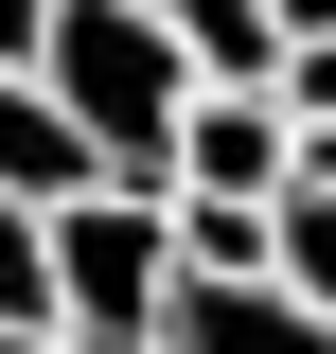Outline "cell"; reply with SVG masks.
I'll use <instances>...</instances> for the list:
<instances>
[{
  "instance_id": "obj_1",
  "label": "cell",
  "mask_w": 336,
  "mask_h": 354,
  "mask_svg": "<svg viewBox=\"0 0 336 354\" xmlns=\"http://www.w3.org/2000/svg\"><path fill=\"white\" fill-rule=\"evenodd\" d=\"M36 88L88 124V160H106V177H142V195L177 177V124H195V53H177V18H160V0H53Z\"/></svg>"
},
{
  "instance_id": "obj_2",
  "label": "cell",
  "mask_w": 336,
  "mask_h": 354,
  "mask_svg": "<svg viewBox=\"0 0 336 354\" xmlns=\"http://www.w3.org/2000/svg\"><path fill=\"white\" fill-rule=\"evenodd\" d=\"M177 195H142V177H88L71 213H53V337H88V354H160V319H177Z\"/></svg>"
},
{
  "instance_id": "obj_3",
  "label": "cell",
  "mask_w": 336,
  "mask_h": 354,
  "mask_svg": "<svg viewBox=\"0 0 336 354\" xmlns=\"http://www.w3.org/2000/svg\"><path fill=\"white\" fill-rule=\"evenodd\" d=\"M283 177H301V124H283V106H265V88H195L160 195H248V213H283Z\"/></svg>"
},
{
  "instance_id": "obj_4",
  "label": "cell",
  "mask_w": 336,
  "mask_h": 354,
  "mask_svg": "<svg viewBox=\"0 0 336 354\" xmlns=\"http://www.w3.org/2000/svg\"><path fill=\"white\" fill-rule=\"evenodd\" d=\"M160 354H336V319L301 301V283H177Z\"/></svg>"
},
{
  "instance_id": "obj_5",
  "label": "cell",
  "mask_w": 336,
  "mask_h": 354,
  "mask_svg": "<svg viewBox=\"0 0 336 354\" xmlns=\"http://www.w3.org/2000/svg\"><path fill=\"white\" fill-rule=\"evenodd\" d=\"M88 177H106V160H88V124L53 106L36 71H0V195H36V213H71Z\"/></svg>"
},
{
  "instance_id": "obj_6",
  "label": "cell",
  "mask_w": 336,
  "mask_h": 354,
  "mask_svg": "<svg viewBox=\"0 0 336 354\" xmlns=\"http://www.w3.org/2000/svg\"><path fill=\"white\" fill-rule=\"evenodd\" d=\"M177 18V53H195V88H265L283 71V18H265V0H160Z\"/></svg>"
},
{
  "instance_id": "obj_7",
  "label": "cell",
  "mask_w": 336,
  "mask_h": 354,
  "mask_svg": "<svg viewBox=\"0 0 336 354\" xmlns=\"http://www.w3.org/2000/svg\"><path fill=\"white\" fill-rule=\"evenodd\" d=\"M265 283H301V301L336 319V142H301V177H283V266Z\"/></svg>"
},
{
  "instance_id": "obj_8",
  "label": "cell",
  "mask_w": 336,
  "mask_h": 354,
  "mask_svg": "<svg viewBox=\"0 0 336 354\" xmlns=\"http://www.w3.org/2000/svg\"><path fill=\"white\" fill-rule=\"evenodd\" d=\"M18 319H53V213L36 195H0V337Z\"/></svg>"
},
{
  "instance_id": "obj_9",
  "label": "cell",
  "mask_w": 336,
  "mask_h": 354,
  "mask_svg": "<svg viewBox=\"0 0 336 354\" xmlns=\"http://www.w3.org/2000/svg\"><path fill=\"white\" fill-rule=\"evenodd\" d=\"M265 106H283L301 142H336V36H283V71H265Z\"/></svg>"
},
{
  "instance_id": "obj_10",
  "label": "cell",
  "mask_w": 336,
  "mask_h": 354,
  "mask_svg": "<svg viewBox=\"0 0 336 354\" xmlns=\"http://www.w3.org/2000/svg\"><path fill=\"white\" fill-rule=\"evenodd\" d=\"M36 36H53V0H0V71H36Z\"/></svg>"
},
{
  "instance_id": "obj_11",
  "label": "cell",
  "mask_w": 336,
  "mask_h": 354,
  "mask_svg": "<svg viewBox=\"0 0 336 354\" xmlns=\"http://www.w3.org/2000/svg\"><path fill=\"white\" fill-rule=\"evenodd\" d=\"M265 18H283V36H336V0H265Z\"/></svg>"
},
{
  "instance_id": "obj_12",
  "label": "cell",
  "mask_w": 336,
  "mask_h": 354,
  "mask_svg": "<svg viewBox=\"0 0 336 354\" xmlns=\"http://www.w3.org/2000/svg\"><path fill=\"white\" fill-rule=\"evenodd\" d=\"M0 354H88V337H53V319H18V337H0Z\"/></svg>"
}]
</instances>
